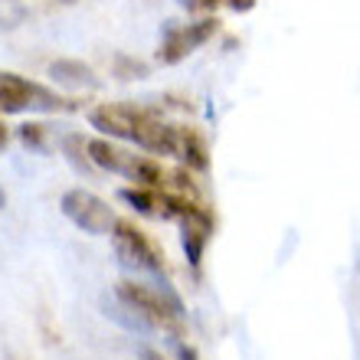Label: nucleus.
Wrapping results in <instances>:
<instances>
[{"label":"nucleus","mask_w":360,"mask_h":360,"mask_svg":"<svg viewBox=\"0 0 360 360\" xmlns=\"http://www.w3.org/2000/svg\"><path fill=\"white\" fill-rule=\"evenodd\" d=\"M89 124L98 128L102 134H108V138L138 144L148 154H161V158L177 154V124L161 122L154 112H144V108H134V105L105 102L89 112Z\"/></svg>","instance_id":"1"},{"label":"nucleus","mask_w":360,"mask_h":360,"mask_svg":"<svg viewBox=\"0 0 360 360\" xmlns=\"http://www.w3.org/2000/svg\"><path fill=\"white\" fill-rule=\"evenodd\" d=\"M115 295L131 304L154 331L161 328V331L180 334V328H184V302H180V295L171 288L167 278H158V282H131V278H124V282L115 285Z\"/></svg>","instance_id":"2"},{"label":"nucleus","mask_w":360,"mask_h":360,"mask_svg":"<svg viewBox=\"0 0 360 360\" xmlns=\"http://www.w3.org/2000/svg\"><path fill=\"white\" fill-rule=\"evenodd\" d=\"M86 154L95 167H102L108 174H122V177L131 180L134 187L164 190L167 180H171V171H164L161 161H154L148 154L124 151L112 138H92V141H86Z\"/></svg>","instance_id":"3"},{"label":"nucleus","mask_w":360,"mask_h":360,"mask_svg":"<svg viewBox=\"0 0 360 360\" xmlns=\"http://www.w3.org/2000/svg\"><path fill=\"white\" fill-rule=\"evenodd\" d=\"M0 108L10 115H23V112H69L76 105L56 95L53 89H46L43 82L23 79L17 72H4L0 69Z\"/></svg>","instance_id":"4"},{"label":"nucleus","mask_w":360,"mask_h":360,"mask_svg":"<svg viewBox=\"0 0 360 360\" xmlns=\"http://www.w3.org/2000/svg\"><path fill=\"white\" fill-rule=\"evenodd\" d=\"M112 246L115 256L122 259L124 269L134 272H148V275H161L164 272V249L154 243L144 229H138L131 219H115L112 226Z\"/></svg>","instance_id":"5"},{"label":"nucleus","mask_w":360,"mask_h":360,"mask_svg":"<svg viewBox=\"0 0 360 360\" xmlns=\"http://www.w3.org/2000/svg\"><path fill=\"white\" fill-rule=\"evenodd\" d=\"M59 207H63V217L69 223H76L82 233L89 236H108L115 226V210L105 203L102 197H95L92 190H82V187H72L63 193L59 200Z\"/></svg>","instance_id":"6"},{"label":"nucleus","mask_w":360,"mask_h":360,"mask_svg":"<svg viewBox=\"0 0 360 360\" xmlns=\"http://www.w3.org/2000/svg\"><path fill=\"white\" fill-rule=\"evenodd\" d=\"M213 33H217V20L213 17H203V20H197V23H174L171 20V23L164 27L158 59H161L164 66H174V63H180L184 56H190L193 49L203 46Z\"/></svg>","instance_id":"7"},{"label":"nucleus","mask_w":360,"mask_h":360,"mask_svg":"<svg viewBox=\"0 0 360 360\" xmlns=\"http://www.w3.org/2000/svg\"><path fill=\"white\" fill-rule=\"evenodd\" d=\"M180 223V246L187 252V262L193 269H200L203 262V252H207V243L213 239V213L207 207H193L177 219Z\"/></svg>","instance_id":"8"},{"label":"nucleus","mask_w":360,"mask_h":360,"mask_svg":"<svg viewBox=\"0 0 360 360\" xmlns=\"http://www.w3.org/2000/svg\"><path fill=\"white\" fill-rule=\"evenodd\" d=\"M187 171L207 174L210 171V148L203 141V134L193 131V128H180L177 124V154H174Z\"/></svg>","instance_id":"9"},{"label":"nucleus","mask_w":360,"mask_h":360,"mask_svg":"<svg viewBox=\"0 0 360 360\" xmlns=\"http://www.w3.org/2000/svg\"><path fill=\"white\" fill-rule=\"evenodd\" d=\"M98 304H102V314H105V318H108V321H115V324H122L124 331H131V334H151L154 331L151 324L144 321L141 314L134 311L128 302H122V298H118L115 292L112 295H102V302H98Z\"/></svg>","instance_id":"10"},{"label":"nucleus","mask_w":360,"mask_h":360,"mask_svg":"<svg viewBox=\"0 0 360 360\" xmlns=\"http://www.w3.org/2000/svg\"><path fill=\"white\" fill-rule=\"evenodd\" d=\"M49 76L66 89H98V76L86 63H79V59H56V63H49Z\"/></svg>","instance_id":"11"},{"label":"nucleus","mask_w":360,"mask_h":360,"mask_svg":"<svg viewBox=\"0 0 360 360\" xmlns=\"http://www.w3.org/2000/svg\"><path fill=\"white\" fill-rule=\"evenodd\" d=\"M118 200H124L134 213L141 217H161V190H148V187H124L118 190Z\"/></svg>","instance_id":"12"},{"label":"nucleus","mask_w":360,"mask_h":360,"mask_svg":"<svg viewBox=\"0 0 360 360\" xmlns=\"http://www.w3.org/2000/svg\"><path fill=\"white\" fill-rule=\"evenodd\" d=\"M63 151H66L69 164L76 171H92V161H89V154H86V138L82 134H66L63 138Z\"/></svg>","instance_id":"13"},{"label":"nucleus","mask_w":360,"mask_h":360,"mask_svg":"<svg viewBox=\"0 0 360 360\" xmlns=\"http://www.w3.org/2000/svg\"><path fill=\"white\" fill-rule=\"evenodd\" d=\"M20 141H23V148L27 151H37L43 154L46 151V124H20Z\"/></svg>","instance_id":"14"},{"label":"nucleus","mask_w":360,"mask_h":360,"mask_svg":"<svg viewBox=\"0 0 360 360\" xmlns=\"http://www.w3.org/2000/svg\"><path fill=\"white\" fill-rule=\"evenodd\" d=\"M115 72H118V79H144L148 76V66H144V63H134V59H128V56H118L115 59Z\"/></svg>","instance_id":"15"},{"label":"nucleus","mask_w":360,"mask_h":360,"mask_svg":"<svg viewBox=\"0 0 360 360\" xmlns=\"http://www.w3.org/2000/svg\"><path fill=\"white\" fill-rule=\"evenodd\" d=\"M217 4L219 0H190L187 10L190 13H210V10H217Z\"/></svg>","instance_id":"16"},{"label":"nucleus","mask_w":360,"mask_h":360,"mask_svg":"<svg viewBox=\"0 0 360 360\" xmlns=\"http://www.w3.org/2000/svg\"><path fill=\"white\" fill-rule=\"evenodd\" d=\"M174 354H177V360H200L197 351H193L190 344H184V341H174Z\"/></svg>","instance_id":"17"},{"label":"nucleus","mask_w":360,"mask_h":360,"mask_svg":"<svg viewBox=\"0 0 360 360\" xmlns=\"http://www.w3.org/2000/svg\"><path fill=\"white\" fill-rule=\"evenodd\" d=\"M226 4L236 10V13H249V10L256 7V0H226Z\"/></svg>","instance_id":"18"},{"label":"nucleus","mask_w":360,"mask_h":360,"mask_svg":"<svg viewBox=\"0 0 360 360\" xmlns=\"http://www.w3.org/2000/svg\"><path fill=\"white\" fill-rule=\"evenodd\" d=\"M138 360H167L161 351H154V347H138Z\"/></svg>","instance_id":"19"},{"label":"nucleus","mask_w":360,"mask_h":360,"mask_svg":"<svg viewBox=\"0 0 360 360\" xmlns=\"http://www.w3.org/2000/svg\"><path fill=\"white\" fill-rule=\"evenodd\" d=\"M7 148V124H4V118H0V151Z\"/></svg>","instance_id":"20"},{"label":"nucleus","mask_w":360,"mask_h":360,"mask_svg":"<svg viewBox=\"0 0 360 360\" xmlns=\"http://www.w3.org/2000/svg\"><path fill=\"white\" fill-rule=\"evenodd\" d=\"M7 207V193H4V187H0V210Z\"/></svg>","instance_id":"21"},{"label":"nucleus","mask_w":360,"mask_h":360,"mask_svg":"<svg viewBox=\"0 0 360 360\" xmlns=\"http://www.w3.org/2000/svg\"><path fill=\"white\" fill-rule=\"evenodd\" d=\"M177 4H180V7H187V4H190V0H177Z\"/></svg>","instance_id":"22"},{"label":"nucleus","mask_w":360,"mask_h":360,"mask_svg":"<svg viewBox=\"0 0 360 360\" xmlns=\"http://www.w3.org/2000/svg\"><path fill=\"white\" fill-rule=\"evenodd\" d=\"M66 4H72V0H66Z\"/></svg>","instance_id":"23"}]
</instances>
